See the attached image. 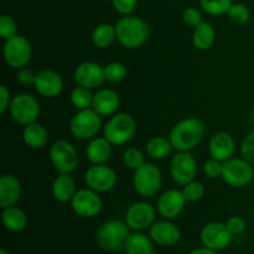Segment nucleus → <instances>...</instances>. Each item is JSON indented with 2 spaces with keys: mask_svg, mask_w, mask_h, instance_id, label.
<instances>
[{
  "mask_svg": "<svg viewBox=\"0 0 254 254\" xmlns=\"http://www.w3.org/2000/svg\"><path fill=\"white\" fill-rule=\"evenodd\" d=\"M206 133V126L196 117L181 119L171 128L169 139L176 151H191L195 149Z\"/></svg>",
  "mask_w": 254,
  "mask_h": 254,
  "instance_id": "nucleus-1",
  "label": "nucleus"
},
{
  "mask_svg": "<svg viewBox=\"0 0 254 254\" xmlns=\"http://www.w3.org/2000/svg\"><path fill=\"white\" fill-rule=\"evenodd\" d=\"M117 41L126 49L135 50L143 46L149 39L148 22L135 15L121 17L116 24Z\"/></svg>",
  "mask_w": 254,
  "mask_h": 254,
  "instance_id": "nucleus-2",
  "label": "nucleus"
},
{
  "mask_svg": "<svg viewBox=\"0 0 254 254\" xmlns=\"http://www.w3.org/2000/svg\"><path fill=\"white\" fill-rule=\"evenodd\" d=\"M130 236V228L126 221L108 220L102 223L96 232L97 245L106 252L117 253L124 251Z\"/></svg>",
  "mask_w": 254,
  "mask_h": 254,
  "instance_id": "nucleus-3",
  "label": "nucleus"
},
{
  "mask_svg": "<svg viewBox=\"0 0 254 254\" xmlns=\"http://www.w3.org/2000/svg\"><path fill=\"white\" fill-rule=\"evenodd\" d=\"M136 133V121L131 114L119 112L112 116L103 127V136L113 146L126 145Z\"/></svg>",
  "mask_w": 254,
  "mask_h": 254,
  "instance_id": "nucleus-4",
  "label": "nucleus"
},
{
  "mask_svg": "<svg viewBox=\"0 0 254 254\" xmlns=\"http://www.w3.org/2000/svg\"><path fill=\"white\" fill-rule=\"evenodd\" d=\"M102 129V117L94 109L77 111L69 121V131L78 140H87L98 136Z\"/></svg>",
  "mask_w": 254,
  "mask_h": 254,
  "instance_id": "nucleus-5",
  "label": "nucleus"
},
{
  "mask_svg": "<svg viewBox=\"0 0 254 254\" xmlns=\"http://www.w3.org/2000/svg\"><path fill=\"white\" fill-rule=\"evenodd\" d=\"M163 175L155 164L145 163L133 174V186L135 192L144 198L155 196L161 189Z\"/></svg>",
  "mask_w": 254,
  "mask_h": 254,
  "instance_id": "nucleus-6",
  "label": "nucleus"
},
{
  "mask_svg": "<svg viewBox=\"0 0 254 254\" xmlns=\"http://www.w3.org/2000/svg\"><path fill=\"white\" fill-rule=\"evenodd\" d=\"M9 112L15 123L25 127L37 121L41 113V107L36 97L24 92L12 97Z\"/></svg>",
  "mask_w": 254,
  "mask_h": 254,
  "instance_id": "nucleus-7",
  "label": "nucleus"
},
{
  "mask_svg": "<svg viewBox=\"0 0 254 254\" xmlns=\"http://www.w3.org/2000/svg\"><path fill=\"white\" fill-rule=\"evenodd\" d=\"M221 179L231 188H246L254 179V166L243 158H231L222 164Z\"/></svg>",
  "mask_w": 254,
  "mask_h": 254,
  "instance_id": "nucleus-8",
  "label": "nucleus"
},
{
  "mask_svg": "<svg viewBox=\"0 0 254 254\" xmlns=\"http://www.w3.org/2000/svg\"><path fill=\"white\" fill-rule=\"evenodd\" d=\"M2 56L7 66L14 69L24 68L32 57V47L29 40L22 35H16L4 41Z\"/></svg>",
  "mask_w": 254,
  "mask_h": 254,
  "instance_id": "nucleus-9",
  "label": "nucleus"
},
{
  "mask_svg": "<svg viewBox=\"0 0 254 254\" xmlns=\"http://www.w3.org/2000/svg\"><path fill=\"white\" fill-rule=\"evenodd\" d=\"M49 156L52 166L61 174L73 173L79 163L76 148L64 139H60L52 143L50 146Z\"/></svg>",
  "mask_w": 254,
  "mask_h": 254,
  "instance_id": "nucleus-10",
  "label": "nucleus"
},
{
  "mask_svg": "<svg viewBox=\"0 0 254 254\" xmlns=\"http://www.w3.org/2000/svg\"><path fill=\"white\" fill-rule=\"evenodd\" d=\"M169 170L174 183L185 186L195 180L197 175V161L190 151H176L170 160Z\"/></svg>",
  "mask_w": 254,
  "mask_h": 254,
  "instance_id": "nucleus-11",
  "label": "nucleus"
},
{
  "mask_svg": "<svg viewBox=\"0 0 254 254\" xmlns=\"http://www.w3.org/2000/svg\"><path fill=\"white\" fill-rule=\"evenodd\" d=\"M84 183L87 188L97 192H109L117 186L118 175L114 169L106 164L92 165L84 173Z\"/></svg>",
  "mask_w": 254,
  "mask_h": 254,
  "instance_id": "nucleus-12",
  "label": "nucleus"
},
{
  "mask_svg": "<svg viewBox=\"0 0 254 254\" xmlns=\"http://www.w3.org/2000/svg\"><path fill=\"white\" fill-rule=\"evenodd\" d=\"M71 208L77 216L82 218H94L101 213L103 201L99 192L89 188L79 189L71 200Z\"/></svg>",
  "mask_w": 254,
  "mask_h": 254,
  "instance_id": "nucleus-13",
  "label": "nucleus"
},
{
  "mask_svg": "<svg viewBox=\"0 0 254 254\" xmlns=\"http://www.w3.org/2000/svg\"><path fill=\"white\" fill-rule=\"evenodd\" d=\"M156 212L158 211L151 203L146 201H136L128 207L124 215V221L130 230L140 232L150 228V226L155 222Z\"/></svg>",
  "mask_w": 254,
  "mask_h": 254,
  "instance_id": "nucleus-14",
  "label": "nucleus"
},
{
  "mask_svg": "<svg viewBox=\"0 0 254 254\" xmlns=\"http://www.w3.org/2000/svg\"><path fill=\"white\" fill-rule=\"evenodd\" d=\"M233 235L230 232L226 223L210 222L202 227L200 232V241L202 246L213 251H223L231 245Z\"/></svg>",
  "mask_w": 254,
  "mask_h": 254,
  "instance_id": "nucleus-15",
  "label": "nucleus"
},
{
  "mask_svg": "<svg viewBox=\"0 0 254 254\" xmlns=\"http://www.w3.org/2000/svg\"><path fill=\"white\" fill-rule=\"evenodd\" d=\"M73 77L77 86L86 87L91 91L99 89V87L103 86L107 81L104 67L93 61H84L79 64L74 68Z\"/></svg>",
  "mask_w": 254,
  "mask_h": 254,
  "instance_id": "nucleus-16",
  "label": "nucleus"
},
{
  "mask_svg": "<svg viewBox=\"0 0 254 254\" xmlns=\"http://www.w3.org/2000/svg\"><path fill=\"white\" fill-rule=\"evenodd\" d=\"M186 201L183 190L179 189H169L161 193L156 202V211L165 220H174L183 213Z\"/></svg>",
  "mask_w": 254,
  "mask_h": 254,
  "instance_id": "nucleus-17",
  "label": "nucleus"
},
{
  "mask_svg": "<svg viewBox=\"0 0 254 254\" xmlns=\"http://www.w3.org/2000/svg\"><path fill=\"white\" fill-rule=\"evenodd\" d=\"M34 87L40 96L45 98H56L64 91V82L59 72L45 68L36 73Z\"/></svg>",
  "mask_w": 254,
  "mask_h": 254,
  "instance_id": "nucleus-18",
  "label": "nucleus"
},
{
  "mask_svg": "<svg viewBox=\"0 0 254 254\" xmlns=\"http://www.w3.org/2000/svg\"><path fill=\"white\" fill-rule=\"evenodd\" d=\"M149 236L155 245L161 247H170L179 243L181 238L180 228L171 222V220L155 221L149 228Z\"/></svg>",
  "mask_w": 254,
  "mask_h": 254,
  "instance_id": "nucleus-19",
  "label": "nucleus"
},
{
  "mask_svg": "<svg viewBox=\"0 0 254 254\" xmlns=\"http://www.w3.org/2000/svg\"><path fill=\"white\" fill-rule=\"evenodd\" d=\"M236 141L227 131H217L208 141V153L211 158L225 163L235 154Z\"/></svg>",
  "mask_w": 254,
  "mask_h": 254,
  "instance_id": "nucleus-20",
  "label": "nucleus"
},
{
  "mask_svg": "<svg viewBox=\"0 0 254 254\" xmlns=\"http://www.w3.org/2000/svg\"><path fill=\"white\" fill-rule=\"evenodd\" d=\"M121 97L116 91L109 88H99L93 94L92 109L101 117H112L118 112Z\"/></svg>",
  "mask_w": 254,
  "mask_h": 254,
  "instance_id": "nucleus-21",
  "label": "nucleus"
},
{
  "mask_svg": "<svg viewBox=\"0 0 254 254\" xmlns=\"http://www.w3.org/2000/svg\"><path fill=\"white\" fill-rule=\"evenodd\" d=\"M21 183L11 174H4L0 178V207L6 208L16 206L21 198Z\"/></svg>",
  "mask_w": 254,
  "mask_h": 254,
  "instance_id": "nucleus-22",
  "label": "nucleus"
},
{
  "mask_svg": "<svg viewBox=\"0 0 254 254\" xmlns=\"http://www.w3.org/2000/svg\"><path fill=\"white\" fill-rule=\"evenodd\" d=\"M112 144L104 136L91 139L86 146V158L92 165L106 164L112 156Z\"/></svg>",
  "mask_w": 254,
  "mask_h": 254,
  "instance_id": "nucleus-23",
  "label": "nucleus"
},
{
  "mask_svg": "<svg viewBox=\"0 0 254 254\" xmlns=\"http://www.w3.org/2000/svg\"><path fill=\"white\" fill-rule=\"evenodd\" d=\"M51 191L54 198L59 202H71V200L77 192L76 181L72 178L71 174L59 173V175L55 178L54 183H52Z\"/></svg>",
  "mask_w": 254,
  "mask_h": 254,
  "instance_id": "nucleus-24",
  "label": "nucleus"
},
{
  "mask_svg": "<svg viewBox=\"0 0 254 254\" xmlns=\"http://www.w3.org/2000/svg\"><path fill=\"white\" fill-rule=\"evenodd\" d=\"M1 221L4 227L9 232L19 233L22 232L27 227L29 218L27 215L17 206L2 208L1 211Z\"/></svg>",
  "mask_w": 254,
  "mask_h": 254,
  "instance_id": "nucleus-25",
  "label": "nucleus"
},
{
  "mask_svg": "<svg viewBox=\"0 0 254 254\" xmlns=\"http://www.w3.org/2000/svg\"><path fill=\"white\" fill-rule=\"evenodd\" d=\"M22 140L29 148L42 149L49 143V131L42 124L34 122L24 127Z\"/></svg>",
  "mask_w": 254,
  "mask_h": 254,
  "instance_id": "nucleus-26",
  "label": "nucleus"
},
{
  "mask_svg": "<svg viewBox=\"0 0 254 254\" xmlns=\"http://www.w3.org/2000/svg\"><path fill=\"white\" fill-rule=\"evenodd\" d=\"M126 254H155V247L150 236L141 232L130 233L124 247Z\"/></svg>",
  "mask_w": 254,
  "mask_h": 254,
  "instance_id": "nucleus-27",
  "label": "nucleus"
},
{
  "mask_svg": "<svg viewBox=\"0 0 254 254\" xmlns=\"http://www.w3.org/2000/svg\"><path fill=\"white\" fill-rule=\"evenodd\" d=\"M216 30L210 22H201L193 29L192 44L198 51H207L215 45Z\"/></svg>",
  "mask_w": 254,
  "mask_h": 254,
  "instance_id": "nucleus-28",
  "label": "nucleus"
},
{
  "mask_svg": "<svg viewBox=\"0 0 254 254\" xmlns=\"http://www.w3.org/2000/svg\"><path fill=\"white\" fill-rule=\"evenodd\" d=\"M174 150V146L171 144L170 139L166 136L155 135L149 139L145 144V151L149 158L154 160H164L168 158Z\"/></svg>",
  "mask_w": 254,
  "mask_h": 254,
  "instance_id": "nucleus-29",
  "label": "nucleus"
},
{
  "mask_svg": "<svg viewBox=\"0 0 254 254\" xmlns=\"http://www.w3.org/2000/svg\"><path fill=\"white\" fill-rule=\"evenodd\" d=\"M91 40L92 44L96 47H98V49H108V47H111L112 45L114 44V41L117 40L116 25L108 24V22L97 25L93 29V31H92Z\"/></svg>",
  "mask_w": 254,
  "mask_h": 254,
  "instance_id": "nucleus-30",
  "label": "nucleus"
},
{
  "mask_svg": "<svg viewBox=\"0 0 254 254\" xmlns=\"http://www.w3.org/2000/svg\"><path fill=\"white\" fill-rule=\"evenodd\" d=\"M69 102L77 111L82 109L92 108V102H93V94L91 89L86 87L77 86L74 87L69 94Z\"/></svg>",
  "mask_w": 254,
  "mask_h": 254,
  "instance_id": "nucleus-31",
  "label": "nucleus"
},
{
  "mask_svg": "<svg viewBox=\"0 0 254 254\" xmlns=\"http://www.w3.org/2000/svg\"><path fill=\"white\" fill-rule=\"evenodd\" d=\"M233 4L232 0H200V6L206 14L218 16L227 14L228 9Z\"/></svg>",
  "mask_w": 254,
  "mask_h": 254,
  "instance_id": "nucleus-32",
  "label": "nucleus"
},
{
  "mask_svg": "<svg viewBox=\"0 0 254 254\" xmlns=\"http://www.w3.org/2000/svg\"><path fill=\"white\" fill-rule=\"evenodd\" d=\"M226 15H227L228 20L236 25H245L251 19L250 7L242 2H233Z\"/></svg>",
  "mask_w": 254,
  "mask_h": 254,
  "instance_id": "nucleus-33",
  "label": "nucleus"
},
{
  "mask_svg": "<svg viewBox=\"0 0 254 254\" xmlns=\"http://www.w3.org/2000/svg\"><path fill=\"white\" fill-rule=\"evenodd\" d=\"M104 74H106V79L108 82L119 83L127 78L128 68L122 62H109L108 64L104 66Z\"/></svg>",
  "mask_w": 254,
  "mask_h": 254,
  "instance_id": "nucleus-34",
  "label": "nucleus"
},
{
  "mask_svg": "<svg viewBox=\"0 0 254 254\" xmlns=\"http://www.w3.org/2000/svg\"><path fill=\"white\" fill-rule=\"evenodd\" d=\"M122 159H123L124 166L133 171H135L136 169H139L141 165L145 164L144 153L139 150L138 148H127L124 150L123 155H122Z\"/></svg>",
  "mask_w": 254,
  "mask_h": 254,
  "instance_id": "nucleus-35",
  "label": "nucleus"
},
{
  "mask_svg": "<svg viewBox=\"0 0 254 254\" xmlns=\"http://www.w3.org/2000/svg\"><path fill=\"white\" fill-rule=\"evenodd\" d=\"M205 185L200 181H191L183 188V193L188 202H197L205 196Z\"/></svg>",
  "mask_w": 254,
  "mask_h": 254,
  "instance_id": "nucleus-36",
  "label": "nucleus"
},
{
  "mask_svg": "<svg viewBox=\"0 0 254 254\" xmlns=\"http://www.w3.org/2000/svg\"><path fill=\"white\" fill-rule=\"evenodd\" d=\"M17 34V24L15 19L10 15L4 14L0 16V37L4 41L16 36Z\"/></svg>",
  "mask_w": 254,
  "mask_h": 254,
  "instance_id": "nucleus-37",
  "label": "nucleus"
},
{
  "mask_svg": "<svg viewBox=\"0 0 254 254\" xmlns=\"http://www.w3.org/2000/svg\"><path fill=\"white\" fill-rule=\"evenodd\" d=\"M241 156L254 166V130L248 133L241 144Z\"/></svg>",
  "mask_w": 254,
  "mask_h": 254,
  "instance_id": "nucleus-38",
  "label": "nucleus"
},
{
  "mask_svg": "<svg viewBox=\"0 0 254 254\" xmlns=\"http://www.w3.org/2000/svg\"><path fill=\"white\" fill-rule=\"evenodd\" d=\"M222 164L223 163L213 158L206 160L202 165V171L205 176H207L208 179H212V180L221 178L222 176Z\"/></svg>",
  "mask_w": 254,
  "mask_h": 254,
  "instance_id": "nucleus-39",
  "label": "nucleus"
},
{
  "mask_svg": "<svg viewBox=\"0 0 254 254\" xmlns=\"http://www.w3.org/2000/svg\"><path fill=\"white\" fill-rule=\"evenodd\" d=\"M183 20L186 25H189V26L195 29V27L198 26L201 22H203L202 12H201V10L197 9V7L189 6L184 10Z\"/></svg>",
  "mask_w": 254,
  "mask_h": 254,
  "instance_id": "nucleus-40",
  "label": "nucleus"
},
{
  "mask_svg": "<svg viewBox=\"0 0 254 254\" xmlns=\"http://www.w3.org/2000/svg\"><path fill=\"white\" fill-rule=\"evenodd\" d=\"M111 1L114 10L123 16L131 15L138 6V0H111Z\"/></svg>",
  "mask_w": 254,
  "mask_h": 254,
  "instance_id": "nucleus-41",
  "label": "nucleus"
},
{
  "mask_svg": "<svg viewBox=\"0 0 254 254\" xmlns=\"http://www.w3.org/2000/svg\"><path fill=\"white\" fill-rule=\"evenodd\" d=\"M226 226L230 230V232L232 233L233 236L242 235L246 231V227H247V223H246V220L241 216H232L227 220L226 222Z\"/></svg>",
  "mask_w": 254,
  "mask_h": 254,
  "instance_id": "nucleus-42",
  "label": "nucleus"
},
{
  "mask_svg": "<svg viewBox=\"0 0 254 254\" xmlns=\"http://www.w3.org/2000/svg\"><path fill=\"white\" fill-rule=\"evenodd\" d=\"M35 79H36V73H34V71H31V69L27 68V67L17 69L16 81L19 82L20 84H22V86H30V84L34 86Z\"/></svg>",
  "mask_w": 254,
  "mask_h": 254,
  "instance_id": "nucleus-43",
  "label": "nucleus"
},
{
  "mask_svg": "<svg viewBox=\"0 0 254 254\" xmlns=\"http://www.w3.org/2000/svg\"><path fill=\"white\" fill-rule=\"evenodd\" d=\"M11 94L10 91L6 88V86L0 87V113L4 114L5 112L9 111L10 103H11Z\"/></svg>",
  "mask_w": 254,
  "mask_h": 254,
  "instance_id": "nucleus-44",
  "label": "nucleus"
},
{
  "mask_svg": "<svg viewBox=\"0 0 254 254\" xmlns=\"http://www.w3.org/2000/svg\"><path fill=\"white\" fill-rule=\"evenodd\" d=\"M189 254H218V253L217 251L210 250V248L202 246V247H197L195 248V250H192Z\"/></svg>",
  "mask_w": 254,
  "mask_h": 254,
  "instance_id": "nucleus-45",
  "label": "nucleus"
},
{
  "mask_svg": "<svg viewBox=\"0 0 254 254\" xmlns=\"http://www.w3.org/2000/svg\"><path fill=\"white\" fill-rule=\"evenodd\" d=\"M0 254H11V253H10L6 248H1V250H0Z\"/></svg>",
  "mask_w": 254,
  "mask_h": 254,
  "instance_id": "nucleus-46",
  "label": "nucleus"
}]
</instances>
